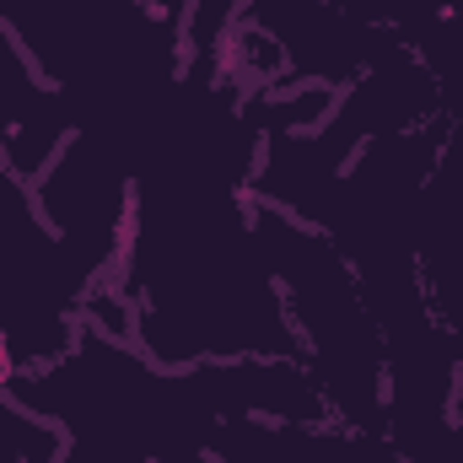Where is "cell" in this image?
<instances>
[{
	"label": "cell",
	"instance_id": "cell-5",
	"mask_svg": "<svg viewBox=\"0 0 463 463\" xmlns=\"http://www.w3.org/2000/svg\"><path fill=\"white\" fill-rule=\"evenodd\" d=\"M189 372H194L216 426H227V420H269V426L329 420V404L297 355H237V361L189 366Z\"/></svg>",
	"mask_w": 463,
	"mask_h": 463
},
{
	"label": "cell",
	"instance_id": "cell-3",
	"mask_svg": "<svg viewBox=\"0 0 463 463\" xmlns=\"http://www.w3.org/2000/svg\"><path fill=\"white\" fill-rule=\"evenodd\" d=\"M232 22L275 49L280 81H313L335 92L393 43V33H383L350 0H242Z\"/></svg>",
	"mask_w": 463,
	"mask_h": 463
},
{
	"label": "cell",
	"instance_id": "cell-10",
	"mask_svg": "<svg viewBox=\"0 0 463 463\" xmlns=\"http://www.w3.org/2000/svg\"><path fill=\"white\" fill-rule=\"evenodd\" d=\"M431 205L442 211H463V129H448L437 167H431Z\"/></svg>",
	"mask_w": 463,
	"mask_h": 463
},
{
	"label": "cell",
	"instance_id": "cell-4",
	"mask_svg": "<svg viewBox=\"0 0 463 463\" xmlns=\"http://www.w3.org/2000/svg\"><path fill=\"white\" fill-rule=\"evenodd\" d=\"M350 156H355V146L329 118L313 124V129L259 135V156H253V173H248V200L269 205L280 216H297L307 227H324Z\"/></svg>",
	"mask_w": 463,
	"mask_h": 463
},
{
	"label": "cell",
	"instance_id": "cell-11",
	"mask_svg": "<svg viewBox=\"0 0 463 463\" xmlns=\"http://www.w3.org/2000/svg\"><path fill=\"white\" fill-rule=\"evenodd\" d=\"M65 463H151V458L146 453H129V448H81V442H71Z\"/></svg>",
	"mask_w": 463,
	"mask_h": 463
},
{
	"label": "cell",
	"instance_id": "cell-1",
	"mask_svg": "<svg viewBox=\"0 0 463 463\" xmlns=\"http://www.w3.org/2000/svg\"><path fill=\"white\" fill-rule=\"evenodd\" d=\"M253 242L275 275V291L286 302L291 350L313 372L329 420L340 426H383V329L377 313L345 264V253L329 242V232L307 227L297 216H280L269 205L248 200Z\"/></svg>",
	"mask_w": 463,
	"mask_h": 463
},
{
	"label": "cell",
	"instance_id": "cell-6",
	"mask_svg": "<svg viewBox=\"0 0 463 463\" xmlns=\"http://www.w3.org/2000/svg\"><path fill=\"white\" fill-rule=\"evenodd\" d=\"M437 118H442V109H437V81H431L426 60L415 54V43L393 38L350 87H340L329 124L350 146H366V140L404 135V129H420Z\"/></svg>",
	"mask_w": 463,
	"mask_h": 463
},
{
	"label": "cell",
	"instance_id": "cell-8",
	"mask_svg": "<svg viewBox=\"0 0 463 463\" xmlns=\"http://www.w3.org/2000/svg\"><path fill=\"white\" fill-rule=\"evenodd\" d=\"M415 54L426 60L431 81H437V109L448 129H463V5L448 11L442 22H431L415 38Z\"/></svg>",
	"mask_w": 463,
	"mask_h": 463
},
{
	"label": "cell",
	"instance_id": "cell-12",
	"mask_svg": "<svg viewBox=\"0 0 463 463\" xmlns=\"http://www.w3.org/2000/svg\"><path fill=\"white\" fill-rule=\"evenodd\" d=\"M151 463H222V458H216V448H167Z\"/></svg>",
	"mask_w": 463,
	"mask_h": 463
},
{
	"label": "cell",
	"instance_id": "cell-7",
	"mask_svg": "<svg viewBox=\"0 0 463 463\" xmlns=\"http://www.w3.org/2000/svg\"><path fill=\"white\" fill-rule=\"evenodd\" d=\"M415 269H420V291H426V307H431L437 329L453 340L463 361V211L426 205L420 242H415Z\"/></svg>",
	"mask_w": 463,
	"mask_h": 463
},
{
	"label": "cell",
	"instance_id": "cell-9",
	"mask_svg": "<svg viewBox=\"0 0 463 463\" xmlns=\"http://www.w3.org/2000/svg\"><path fill=\"white\" fill-rule=\"evenodd\" d=\"M65 431L0 388V463H65Z\"/></svg>",
	"mask_w": 463,
	"mask_h": 463
},
{
	"label": "cell",
	"instance_id": "cell-13",
	"mask_svg": "<svg viewBox=\"0 0 463 463\" xmlns=\"http://www.w3.org/2000/svg\"><path fill=\"white\" fill-rule=\"evenodd\" d=\"M350 5H355V0H350Z\"/></svg>",
	"mask_w": 463,
	"mask_h": 463
},
{
	"label": "cell",
	"instance_id": "cell-2",
	"mask_svg": "<svg viewBox=\"0 0 463 463\" xmlns=\"http://www.w3.org/2000/svg\"><path fill=\"white\" fill-rule=\"evenodd\" d=\"M33 200L54 242L87 275V286L114 280L135 227V167L114 140L76 129L60 156L33 178Z\"/></svg>",
	"mask_w": 463,
	"mask_h": 463
}]
</instances>
